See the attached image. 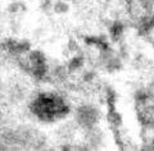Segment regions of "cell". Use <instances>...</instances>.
<instances>
[{"mask_svg":"<svg viewBox=\"0 0 154 151\" xmlns=\"http://www.w3.org/2000/svg\"><path fill=\"white\" fill-rule=\"evenodd\" d=\"M33 109H35V114H37L41 119L50 120V119H55L59 115L63 114V111L66 110V106L59 97L51 96V95H44V96H40L35 101Z\"/></svg>","mask_w":154,"mask_h":151,"instance_id":"cell-1","label":"cell"}]
</instances>
